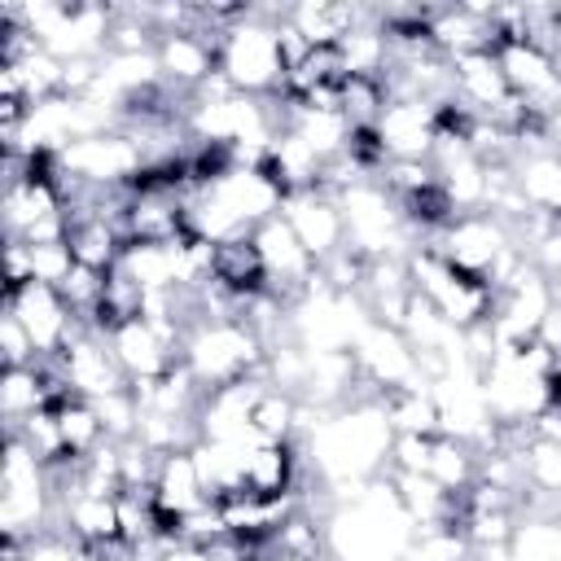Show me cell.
I'll return each instance as SVG.
<instances>
[{"instance_id":"cell-1","label":"cell","mask_w":561,"mask_h":561,"mask_svg":"<svg viewBox=\"0 0 561 561\" xmlns=\"http://www.w3.org/2000/svg\"><path fill=\"white\" fill-rule=\"evenodd\" d=\"M390 443H394V425L381 412V403H346L307 434V451L324 486L381 478L390 465Z\"/></svg>"},{"instance_id":"cell-2","label":"cell","mask_w":561,"mask_h":561,"mask_svg":"<svg viewBox=\"0 0 561 561\" xmlns=\"http://www.w3.org/2000/svg\"><path fill=\"white\" fill-rule=\"evenodd\" d=\"M412 535L416 522L386 473L324 517V548L337 561H403Z\"/></svg>"},{"instance_id":"cell-3","label":"cell","mask_w":561,"mask_h":561,"mask_svg":"<svg viewBox=\"0 0 561 561\" xmlns=\"http://www.w3.org/2000/svg\"><path fill=\"white\" fill-rule=\"evenodd\" d=\"M180 359L202 381V390H219L228 381H241V377L263 373L267 346L241 320H206V324H197L184 337V355Z\"/></svg>"},{"instance_id":"cell-4","label":"cell","mask_w":561,"mask_h":561,"mask_svg":"<svg viewBox=\"0 0 561 561\" xmlns=\"http://www.w3.org/2000/svg\"><path fill=\"white\" fill-rule=\"evenodd\" d=\"M219 70L245 96H272L285 88V57L276 39V22L259 18L254 9L224 31L219 39Z\"/></svg>"},{"instance_id":"cell-5","label":"cell","mask_w":561,"mask_h":561,"mask_svg":"<svg viewBox=\"0 0 561 561\" xmlns=\"http://www.w3.org/2000/svg\"><path fill=\"white\" fill-rule=\"evenodd\" d=\"M57 364H61V377H66L70 394H75V399H88V403H96V399H105V394L131 386L127 373L118 368L114 351H110V337L96 333V329H79V333L61 346Z\"/></svg>"},{"instance_id":"cell-6","label":"cell","mask_w":561,"mask_h":561,"mask_svg":"<svg viewBox=\"0 0 561 561\" xmlns=\"http://www.w3.org/2000/svg\"><path fill=\"white\" fill-rule=\"evenodd\" d=\"M504 245H508V228H504L495 215L473 210V215H456L447 228H438L425 250L443 254V259L456 263L460 272L486 276V267L504 254Z\"/></svg>"},{"instance_id":"cell-7","label":"cell","mask_w":561,"mask_h":561,"mask_svg":"<svg viewBox=\"0 0 561 561\" xmlns=\"http://www.w3.org/2000/svg\"><path fill=\"white\" fill-rule=\"evenodd\" d=\"M4 311H13V316L22 320V329L31 333L35 351H39V359L61 355V346L83 329V324L70 316L66 298L57 294V285H44V280H31V285H22L18 294H4Z\"/></svg>"},{"instance_id":"cell-8","label":"cell","mask_w":561,"mask_h":561,"mask_svg":"<svg viewBox=\"0 0 561 561\" xmlns=\"http://www.w3.org/2000/svg\"><path fill=\"white\" fill-rule=\"evenodd\" d=\"M280 219L294 228V237L302 241V250L324 263L333 259L337 250H346V219H342V206L337 197L320 193V188H294L285 193L280 202Z\"/></svg>"},{"instance_id":"cell-9","label":"cell","mask_w":561,"mask_h":561,"mask_svg":"<svg viewBox=\"0 0 561 561\" xmlns=\"http://www.w3.org/2000/svg\"><path fill=\"white\" fill-rule=\"evenodd\" d=\"M438 110L430 101H386L377 118V145L386 158H430L438 140Z\"/></svg>"},{"instance_id":"cell-10","label":"cell","mask_w":561,"mask_h":561,"mask_svg":"<svg viewBox=\"0 0 561 561\" xmlns=\"http://www.w3.org/2000/svg\"><path fill=\"white\" fill-rule=\"evenodd\" d=\"M451 75H456V101H460L469 114H478V118H486L491 110H500L504 101H513L508 79H504V70H500V57H495L491 48L451 57Z\"/></svg>"},{"instance_id":"cell-11","label":"cell","mask_w":561,"mask_h":561,"mask_svg":"<svg viewBox=\"0 0 561 561\" xmlns=\"http://www.w3.org/2000/svg\"><path fill=\"white\" fill-rule=\"evenodd\" d=\"M158 66H162V83L193 92L219 70V44L197 31H171L158 39Z\"/></svg>"},{"instance_id":"cell-12","label":"cell","mask_w":561,"mask_h":561,"mask_svg":"<svg viewBox=\"0 0 561 561\" xmlns=\"http://www.w3.org/2000/svg\"><path fill=\"white\" fill-rule=\"evenodd\" d=\"M105 337H110V351H114L118 368L127 373V381H149V377H162L171 364H180V355L145 320H123Z\"/></svg>"},{"instance_id":"cell-13","label":"cell","mask_w":561,"mask_h":561,"mask_svg":"<svg viewBox=\"0 0 561 561\" xmlns=\"http://www.w3.org/2000/svg\"><path fill=\"white\" fill-rule=\"evenodd\" d=\"M210 504L206 495V482L197 473V460H193V447L188 451H171L162 456V469H158V482H153V508L162 522H175L193 508Z\"/></svg>"},{"instance_id":"cell-14","label":"cell","mask_w":561,"mask_h":561,"mask_svg":"<svg viewBox=\"0 0 561 561\" xmlns=\"http://www.w3.org/2000/svg\"><path fill=\"white\" fill-rule=\"evenodd\" d=\"M513 180L530 210L561 219V153L557 149H517Z\"/></svg>"},{"instance_id":"cell-15","label":"cell","mask_w":561,"mask_h":561,"mask_svg":"<svg viewBox=\"0 0 561 561\" xmlns=\"http://www.w3.org/2000/svg\"><path fill=\"white\" fill-rule=\"evenodd\" d=\"M57 508H61V517L70 526V539L92 543V548L123 543L118 539V495H88V491H79L70 500H61Z\"/></svg>"},{"instance_id":"cell-16","label":"cell","mask_w":561,"mask_h":561,"mask_svg":"<svg viewBox=\"0 0 561 561\" xmlns=\"http://www.w3.org/2000/svg\"><path fill=\"white\" fill-rule=\"evenodd\" d=\"M66 245H70L75 263L96 267V272H110V267L123 259V250H127L118 224H114V219H101V215H79V219H70Z\"/></svg>"},{"instance_id":"cell-17","label":"cell","mask_w":561,"mask_h":561,"mask_svg":"<svg viewBox=\"0 0 561 561\" xmlns=\"http://www.w3.org/2000/svg\"><path fill=\"white\" fill-rule=\"evenodd\" d=\"M215 280L228 294H237V298H250V294H263L267 289V272H263V259H259L250 232L215 245Z\"/></svg>"},{"instance_id":"cell-18","label":"cell","mask_w":561,"mask_h":561,"mask_svg":"<svg viewBox=\"0 0 561 561\" xmlns=\"http://www.w3.org/2000/svg\"><path fill=\"white\" fill-rule=\"evenodd\" d=\"M245 491L276 500L294 491V447L289 443H263L254 438L245 447Z\"/></svg>"},{"instance_id":"cell-19","label":"cell","mask_w":561,"mask_h":561,"mask_svg":"<svg viewBox=\"0 0 561 561\" xmlns=\"http://www.w3.org/2000/svg\"><path fill=\"white\" fill-rule=\"evenodd\" d=\"M53 408V394H48V381L39 373V364L31 368H4V381H0V416L4 425H22L26 416Z\"/></svg>"},{"instance_id":"cell-20","label":"cell","mask_w":561,"mask_h":561,"mask_svg":"<svg viewBox=\"0 0 561 561\" xmlns=\"http://www.w3.org/2000/svg\"><path fill=\"white\" fill-rule=\"evenodd\" d=\"M443 491L460 495L478 482V456L465 438H451V434H434L430 443V469H425Z\"/></svg>"},{"instance_id":"cell-21","label":"cell","mask_w":561,"mask_h":561,"mask_svg":"<svg viewBox=\"0 0 561 561\" xmlns=\"http://www.w3.org/2000/svg\"><path fill=\"white\" fill-rule=\"evenodd\" d=\"M250 430L263 443H289L294 430H298V394L276 390V386H263L259 399H254V408H250Z\"/></svg>"},{"instance_id":"cell-22","label":"cell","mask_w":561,"mask_h":561,"mask_svg":"<svg viewBox=\"0 0 561 561\" xmlns=\"http://www.w3.org/2000/svg\"><path fill=\"white\" fill-rule=\"evenodd\" d=\"M53 412H57V430H61V443H66V456L70 460H79V456H88L96 443H105V430H101V416H96V408L88 403V399H61V403H53Z\"/></svg>"},{"instance_id":"cell-23","label":"cell","mask_w":561,"mask_h":561,"mask_svg":"<svg viewBox=\"0 0 561 561\" xmlns=\"http://www.w3.org/2000/svg\"><path fill=\"white\" fill-rule=\"evenodd\" d=\"M469 552H473V543H469L465 526L438 522V526H416L403 561H469Z\"/></svg>"},{"instance_id":"cell-24","label":"cell","mask_w":561,"mask_h":561,"mask_svg":"<svg viewBox=\"0 0 561 561\" xmlns=\"http://www.w3.org/2000/svg\"><path fill=\"white\" fill-rule=\"evenodd\" d=\"M522 469H526V486L561 500V443H543V438H526L522 447Z\"/></svg>"},{"instance_id":"cell-25","label":"cell","mask_w":561,"mask_h":561,"mask_svg":"<svg viewBox=\"0 0 561 561\" xmlns=\"http://www.w3.org/2000/svg\"><path fill=\"white\" fill-rule=\"evenodd\" d=\"M92 408H96V416H101L105 438H114V443L136 438V425H140V399L131 394V386H123V390H114V394L96 399Z\"/></svg>"},{"instance_id":"cell-26","label":"cell","mask_w":561,"mask_h":561,"mask_svg":"<svg viewBox=\"0 0 561 561\" xmlns=\"http://www.w3.org/2000/svg\"><path fill=\"white\" fill-rule=\"evenodd\" d=\"M0 355H4V368H31V364H39V351H35L31 333L22 329V320L13 311H0Z\"/></svg>"},{"instance_id":"cell-27","label":"cell","mask_w":561,"mask_h":561,"mask_svg":"<svg viewBox=\"0 0 561 561\" xmlns=\"http://www.w3.org/2000/svg\"><path fill=\"white\" fill-rule=\"evenodd\" d=\"M31 272L44 285H61L75 272V254L66 241H48V245H31Z\"/></svg>"},{"instance_id":"cell-28","label":"cell","mask_w":561,"mask_h":561,"mask_svg":"<svg viewBox=\"0 0 561 561\" xmlns=\"http://www.w3.org/2000/svg\"><path fill=\"white\" fill-rule=\"evenodd\" d=\"M162 561H210V557H206V548H188V543H171Z\"/></svg>"},{"instance_id":"cell-29","label":"cell","mask_w":561,"mask_h":561,"mask_svg":"<svg viewBox=\"0 0 561 561\" xmlns=\"http://www.w3.org/2000/svg\"><path fill=\"white\" fill-rule=\"evenodd\" d=\"M548 390H552V403H561V373L548 377Z\"/></svg>"},{"instance_id":"cell-30","label":"cell","mask_w":561,"mask_h":561,"mask_svg":"<svg viewBox=\"0 0 561 561\" xmlns=\"http://www.w3.org/2000/svg\"><path fill=\"white\" fill-rule=\"evenodd\" d=\"M267 561H307V557H289V552H272L267 548Z\"/></svg>"},{"instance_id":"cell-31","label":"cell","mask_w":561,"mask_h":561,"mask_svg":"<svg viewBox=\"0 0 561 561\" xmlns=\"http://www.w3.org/2000/svg\"><path fill=\"white\" fill-rule=\"evenodd\" d=\"M320 561H337V557H329V552H324V557H320Z\"/></svg>"}]
</instances>
